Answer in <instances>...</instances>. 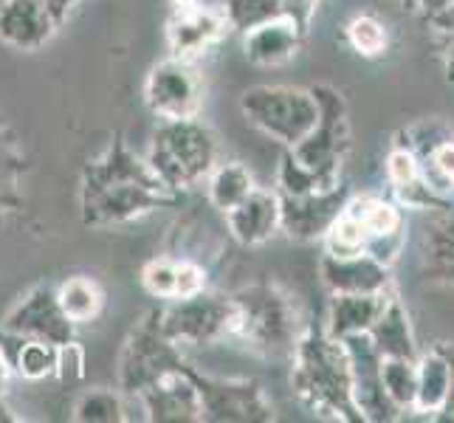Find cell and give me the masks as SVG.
<instances>
[{"mask_svg":"<svg viewBox=\"0 0 454 423\" xmlns=\"http://www.w3.org/2000/svg\"><path fill=\"white\" fill-rule=\"evenodd\" d=\"M291 387L313 415L364 423L353 401V372L344 341L327 336L325 325H308L291 350Z\"/></svg>","mask_w":454,"mask_h":423,"instance_id":"1","label":"cell"},{"mask_svg":"<svg viewBox=\"0 0 454 423\" xmlns=\"http://www.w3.org/2000/svg\"><path fill=\"white\" fill-rule=\"evenodd\" d=\"M150 169L169 192L195 190L217 164V138L209 124L198 116L192 119H169L155 130L147 153Z\"/></svg>","mask_w":454,"mask_h":423,"instance_id":"2","label":"cell"},{"mask_svg":"<svg viewBox=\"0 0 454 423\" xmlns=\"http://www.w3.org/2000/svg\"><path fill=\"white\" fill-rule=\"evenodd\" d=\"M310 90L319 102V119L300 145L286 150L317 178L322 190H333L341 184V169L350 153L348 102L333 85H317Z\"/></svg>","mask_w":454,"mask_h":423,"instance_id":"3","label":"cell"},{"mask_svg":"<svg viewBox=\"0 0 454 423\" xmlns=\"http://www.w3.org/2000/svg\"><path fill=\"white\" fill-rule=\"evenodd\" d=\"M234 305H238V325L231 339L246 341L262 356H291L300 325L291 296L283 288L269 282L243 288L234 294Z\"/></svg>","mask_w":454,"mask_h":423,"instance_id":"4","label":"cell"},{"mask_svg":"<svg viewBox=\"0 0 454 423\" xmlns=\"http://www.w3.org/2000/svg\"><path fill=\"white\" fill-rule=\"evenodd\" d=\"M240 111L252 128L294 147L313 130L319 119V102L313 90L294 85H254L240 97Z\"/></svg>","mask_w":454,"mask_h":423,"instance_id":"5","label":"cell"},{"mask_svg":"<svg viewBox=\"0 0 454 423\" xmlns=\"http://www.w3.org/2000/svg\"><path fill=\"white\" fill-rule=\"evenodd\" d=\"M181 195L153 181H82V221L85 226H121L155 209H169Z\"/></svg>","mask_w":454,"mask_h":423,"instance_id":"6","label":"cell"},{"mask_svg":"<svg viewBox=\"0 0 454 423\" xmlns=\"http://www.w3.org/2000/svg\"><path fill=\"white\" fill-rule=\"evenodd\" d=\"M159 325L178 348H209V344L234 336L238 305H234V296L203 288L200 294L172 300L164 310H159Z\"/></svg>","mask_w":454,"mask_h":423,"instance_id":"7","label":"cell"},{"mask_svg":"<svg viewBox=\"0 0 454 423\" xmlns=\"http://www.w3.org/2000/svg\"><path fill=\"white\" fill-rule=\"evenodd\" d=\"M181 348L159 325V310L147 313L138 322L128 341H124L121 356H119V389L124 396H138L147 389L153 381H159L161 375L184 367Z\"/></svg>","mask_w":454,"mask_h":423,"instance_id":"8","label":"cell"},{"mask_svg":"<svg viewBox=\"0 0 454 423\" xmlns=\"http://www.w3.org/2000/svg\"><path fill=\"white\" fill-rule=\"evenodd\" d=\"M190 375L200 393L203 420L217 423H271L277 420L274 403L265 396V389L252 379H212L195 367Z\"/></svg>","mask_w":454,"mask_h":423,"instance_id":"9","label":"cell"},{"mask_svg":"<svg viewBox=\"0 0 454 423\" xmlns=\"http://www.w3.org/2000/svg\"><path fill=\"white\" fill-rule=\"evenodd\" d=\"M145 102L161 121L198 116L203 107V80L195 62L167 57L153 66L145 82Z\"/></svg>","mask_w":454,"mask_h":423,"instance_id":"10","label":"cell"},{"mask_svg":"<svg viewBox=\"0 0 454 423\" xmlns=\"http://www.w3.org/2000/svg\"><path fill=\"white\" fill-rule=\"evenodd\" d=\"M344 350L350 358V372H353V401L356 410L367 423H389L398 420L401 410L387 398L384 384H381V356L372 348L367 333L341 339Z\"/></svg>","mask_w":454,"mask_h":423,"instance_id":"11","label":"cell"},{"mask_svg":"<svg viewBox=\"0 0 454 423\" xmlns=\"http://www.w3.org/2000/svg\"><path fill=\"white\" fill-rule=\"evenodd\" d=\"M74 327L76 325L62 313L57 302V291L49 286L31 288L23 300L6 313L4 322H0V331L14 333L20 339L51 341L57 348L74 339Z\"/></svg>","mask_w":454,"mask_h":423,"instance_id":"12","label":"cell"},{"mask_svg":"<svg viewBox=\"0 0 454 423\" xmlns=\"http://www.w3.org/2000/svg\"><path fill=\"white\" fill-rule=\"evenodd\" d=\"M142 406V420L150 423H198L203 420L200 393L190 375V364L161 375L136 396Z\"/></svg>","mask_w":454,"mask_h":423,"instance_id":"13","label":"cell"},{"mask_svg":"<svg viewBox=\"0 0 454 423\" xmlns=\"http://www.w3.org/2000/svg\"><path fill=\"white\" fill-rule=\"evenodd\" d=\"M348 198V186L341 184L333 186V190L310 195H279V231H286L291 240L302 243L322 240L325 231L341 215Z\"/></svg>","mask_w":454,"mask_h":423,"instance_id":"14","label":"cell"},{"mask_svg":"<svg viewBox=\"0 0 454 423\" xmlns=\"http://www.w3.org/2000/svg\"><path fill=\"white\" fill-rule=\"evenodd\" d=\"M229 31L221 9H209V6H190V9H178L172 14V20L167 23V45H169V57L184 59V62H195L203 57L215 43H221L223 35Z\"/></svg>","mask_w":454,"mask_h":423,"instance_id":"15","label":"cell"},{"mask_svg":"<svg viewBox=\"0 0 454 423\" xmlns=\"http://www.w3.org/2000/svg\"><path fill=\"white\" fill-rule=\"evenodd\" d=\"M57 28V20L40 0H4L0 4V43H6L14 51H40Z\"/></svg>","mask_w":454,"mask_h":423,"instance_id":"16","label":"cell"},{"mask_svg":"<svg viewBox=\"0 0 454 423\" xmlns=\"http://www.w3.org/2000/svg\"><path fill=\"white\" fill-rule=\"evenodd\" d=\"M319 274L331 294H387L393 286V269H387L367 252L353 257L325 255L319 262Z\"/></svg>","mask_w":454,"mask_h":423,"instance_id":"17","label":"cell"},{"mask_svg":"<svg viewBox=\"0 0 454 423\" xmlns=\"http://www.w3.org/2000/svg\"><path fill=\"white\" fill-rule=\"evenodd\" d=\"M223 217L229 234L240 246H262L279 231V195L277 190H260V186H254Z\"/></svg>","mask_w":454,"mask_h":423,"instance_id":"18","label":"cell"},{"mask_svg":"<svg viewBox=\"0 0 454 423\" xmlns=\"http://www.w3.org/2000/svg\"><path fill=\"white\" fill-rule=\"evenodd\" d=\"M389 300L387 294H331V305H327V322L325 331L333 339H348L358 333H370L375 319Z\"/></svg>","mask_w":454,"mask_h":423,"instance_id":"19","label":"cell"},{"mask_svg":"<svg viewBox=\"0 0 454 423\" xmlns=\"http://www.w3.org/2000/svg\"><path fill=\"white\" fill-rule=\"evenodd\" d=\"M302 37L305 35L288 18H279V20H271L260 28L246 31L243 54L252 66L277 68V66H286V62L300 51Z\"/></svg>","mask_w":454,"mask_h":423,"instance_id":"20","label":"cell"},{"mask_svg":"<svg viewBox=\"0 0 454 423\" xmlns=\"http://www.w3.org/2000/svg\"><path fill=\"white\" fill-rule=\"evenodd\" d=\"M420 257H424V274L429 282L454 288V203L429 212Z\"/></svg>","mask_w":454,"mask_h":423,"instance_id":"21","label":"cell"},{"mask_svg":"<svg viewBox=\"0 0 454 423\" xmlns=\"http://www.w3.org/2000/svg\"><path fill=\"white\" fill-rule=\"evenodd\" d=\"M449 393H451V358L443 341L418 356V389H415L412 412L437 418L443 412Z\"/></svg>","mask_w":454,"mask_h":423,"instance_id":"22","label":"cell"},{"mask_svg":"<svg viewBox=\"0 0 454 423\" xmlns=\"http://www.w3.org/2000/svg\"><path fill=\"white\" fill-rule=\"evenodd\" d=\"M370 341L372 348L379 350L381 358L387 356H398V358H418V341L412 333V322H410V313L401 305L398 296L389 294V300L381 310V317L375 319V325L370 327Z\"/></svg>","mask_w":454,"mask_h":423,"instance_id":"23","label":"cell"},{"mask_svg":"<svg viewBox=\"0 0 454 423\" xmlns=\"http://www.w3.org/2000/svg\"><path fill=\"white\" fill-rule=\"evenodd\" d=\"M207 198L217 212H229L254 190V176L240 161L215 164V169L207 176Z\"/></svg>","mask_w":454,"mask_h":423,"instance_id":"24","label":"cell"},{"mask_svg":"<svg viewBox=\"0 0 454 423\" xmlns=\"http://www.w3.org/2000/svg\"><path fill=\"white\" fill-rule=\"evenodd\" d=\"M57 302L74 325H85L99 317L105 296L90 277H71L57 288Z\"/></svg>","mask_w":454,"mask_h":423,"instance_id":"25","label":"cell"},{"mask_svg":"<svg viewBox=\"0 0 454 423\" xmlns=\"http://www.w3.org/2000/svg\"><path fill=\"white\" fill-rule=\"evenodd\" d=\"M217 9H221L229 31H234V35H246L252 28L286 18L283 0H221Z\"/></svg>","mask_w":454,"mask_h":423,"instance_id":"26","label":"cell"},{"mask_svg":"<svg viewBox=\"0 0 454 423\" xmlns=\"http://www.w3.org/2000/svg\"><path fill=\"white\" fill-rule=\"evenodd\" d=\"M76 423H121L128 420V398L121 389H88L74 403Z\"/></svg>","mask_w":454,"mask_h":423,"instance_id":"27","label":"cell"},{"mask_svg":"<svg viewBox=\"0 0 454 423\" xmlns=\"http://www.w3.org/2000/svg\"><path fill=\"white\" fill-rule=\"evenodd\" d=\"M344 209L364 223L370 238L372 234H387V231H395V229L406 226L398 203L384 200L379 195H353V198H348V203H344Z\"/></svg>","mask_w":454,"mask_h":423,"instance_id":"28","label":"cell"},{"mask_svg":"<svg viewBox=\"0 0 454 423\" xmlns=\"http://www.w3.org/2000/svg\"><path fill=\"white\" fill-rule=\"evenodd\" d=\"M381 384L387 398L393 401L401 412L410 410L415 403V389H418V358H398L387 356L381 358Z\"/></svg>","mask_w":454,"mask_h":423,"instance_id":"29","label":"cell"},{"mask_svg":"<svg viewBox=\"0 0 454 423\" xmlns=\"http://www.w3.org/2000/svg\"><path fill=\"white\" fill-rule=\"evenodd\" d=\"M367 240H370V231L348 209H341V215L331 223V229H327L325 238H322L325 255H333V257L362 255V252H367Z\"/></svg>","mask_w":454,"mask_h":423,"instance_id":"30","label":"cell"},{"mask_svg":"<svg viewBox=\"0 0 454 423\" xmlns=\"http://www.w3.org/2000/svg\"><path fill=\"white\" fill-rule=\"evenodd\" d=\"M348 43L356 54L375 59L387 51L389 35L379 18H372V14H358V18H353L348 23Z\"/></svg>","mask_w":454,"mask_h":423,"instance_id":"31","label":"cell"},{"mask_svg":"<svg viewBox=\"0 0 454 423\" xmlns=\"http://www.w3.org/2000/svg\"><path fill=\"white\" fill-rule=\"evenodd\" d=\"M401 138H406V141H395V145H401V147H406L418 161H424V159H429V155L441 147V145H446V141H451L454 136H451V130H449V124L446 121H441V119H424V121H418V124H412V128H406L403 133H401Z\"/></svg>","mask_w":454,"mask_h":423,"instance_id":"32","label":"cell"},{"mask_svg":"<svg viewBox=\"0 0 454 423\" xmlns=\"http://www.w3.org/2000/svg\"><path fill=\"white\" fill-rule=\"evenodd\" d=\"M142 286L155 300H172L176 296V260H153L142 271Z\"/></svg>","mask_w":454,"mask_h":423,"instance_id":"33","label":"cell"},{"mask_svg":"<svg viewBox=\"0 0 454 423\" xmlns=\"http://www.w3.org/2000/svg\"><path fill=\"white\" fill-rule=\"evenodd\" d=\"M403 246H406V226L387 231V234H372L367 240V255L372 260H379L381 265H387V269H393L403 255Z\"/></svg>","mask_w":454,"mask_h":423,"instance_id":"34","label":"cell"},{"mask_svg":"<svg viewBox=\"0 0 454 423\" xmlns=\"http://www.w3.org/2000/svg\"><path fill=\"white\" fill-rule=\"evenodd\" d=\"M418 176H420V161L410 150L401 147V145H395L393 150H389V155H387V181H389L393 190H395V186L410 184Z\"/></svg>","mask_w":454,"mask_h":423,"instance_id":"35","label":"cell"},{"mask_svg":"<svg viewBox=\"0 0 454 423\" xmlns=\"http://www.w3.org/2000/svg\"><path fill=\"white\" fill-rule=\"evenodd\" d=\"M54 375L62 381H76V379H82V375H85V350L74 339L57 348V370H54Z\"/></svg>","mask_w":454,"mask_h":423,"instance_id":"36","label":"cell"},{"mask_svg":"<svg viewBox=\"0 0 454 423\" xmlns=\"http://www.w3.org/2000/svg\"><path fill=\"white\" fill-rule=\"evenodd\" d=\"M203 288H207V271H203V265L192 260H178L176 262V296H172V300L200 294Z\"/></svg>","mask_w":454,"mask_h":423,"instance_id":"37","label":"cell"},{"mask_svg":"<svg viewBox=\"0 0 454 423\" xmlns=\"http://www.w3.org/2000/svg\"><path fill=\"white\" fill-rule=\"evenodd\" d=\"M283 6H286V18L300 28L302 35H308L310 18H313V12L319 9V0H283Z\"/></svg>","mask_w":454,"mask_h":423,"instance_id":"38","label":"cell"},{"mask_svg":"<svg viewBox=\"0 0 454 423\" xmlns=\"http://www.w3.org/2000/svg\"><path fill=\"white\" fill-rule=\"evenodd\" d=\"M40 4L49 9V14L57 20V26H62V23L68 20V14H71L76 0H40Z\"/></svg>","mask_w":454,"mask_h":423,"instance_id":"39","label":"cell"},{"mask_svg":"<svg viewBox=\"0 0 454 423\" xmlns=\"http://www.w3.org/2000/svg\"><path fill=\"white\" fill-rule=\"evenodd\" d=\"M446 348H449V358H451V393H449L443 412L437 415V420H454V344H446Z\"/></svg>","mask_w":454,"mask_h":423,"instance_id":"40","label":"cell"},{"mask_svg":"<svg viewBox=\"0 0 454 423\" xmlns=\"http://www.w3.org/2000/svg\"><path fill=\"white\" fill-rule=\"evenodd\" d=\"M9 362L4 358V353H0V398H4V389H6V381H9Z\"/></svg>","mask_w":454,"mask_h":423,"instance_id":"41","label":"cell"},{"mask_svg":"<svg viewBox=\"0 0 454 423\" xmlns=\"http://www.w3.org/2000/svg\"><path fill=\"white\" fill-rule=\"evenodd\" d=\"M169 4L176 6V12H178V9H190V6H195L198 0H169Z\"/></svg>","mask_w":454,"mask_h":423,"instance_id":"42","label":"cell"}]
</instances>
